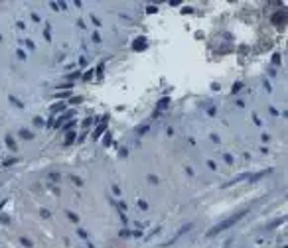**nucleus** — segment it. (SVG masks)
Wrapping results in <instances>:
<instances>
[{
    "instance_id": "obj_6",
    "label": "nucleus",
    "mask_w": 288,
    "mask_h": 248,
    "mask_svg": "<svg viewBox=\"0 0 288 248\" xmlns=\"http://www.w3.org/2000/svg\"><path fill=\"white\" fill-rule=\"evenodd\" d=\"M6 144H8V148H12V150H14V148H16V144H14V140H12L10 136H8V138H6Z\"/></svg>"
},
{
    "instance_id": "obj_3",
    "label": "nucleus",
    "mask_w": 288,
    "mask_h": 248,
    "mask_svg": "<svg viewBox=\"0 0 288 248\" xmlns=\"http://www.w3.org/2000/svg\"><path fill=\"white\" fill-rule=\"evenodd\" d=\"M132 47L136 49V51H138V49H144V47H146V40H144V37H138V40H136V44H134Z\"/></svg>"
},
{
    "instance_id": "obj_11",
    "label": "nucleus",
    "mask_w": 288,
    "mask_h": 248,
    "mask_svg": "<svg viewBox=\"0 0 288 248\" xmlns=\"http://www.w3.org/2000/svg\"><path fill=\"white\" fill-rule=\"evenodd\" d=\"M207 166H209L211 169H217V166H215V161H207Z\"/></svg>"
},
{
    "instance_id": "obj_8",
    "label": "nucleus",
    "mask_w": 288,
    "mask_h": 248,
    "mask_svg": "<svg viewBox=\"0 0 288 248\" xmlns=\"http://www.w3.org/2000/svg\"><path fill=\"white\" fill-rule=\"evenodd\" d=\"M241 87H243L241 83H235V85H233V93H239V91H241Z\"/></svg>"
},
{
    "instance_id": "obj_5",
    "label": "nucleus",
    "mask_w": 288,
    "mask_h": 248,
    "mask_svg": "<svg viewBox=\"0 0 288 248\" xmlns=\"http://www.w3.org/2000/svg\"><path fill=\"white\" fill-rule=\"evenodd\" d=\"M20 134H22V138H26V140H32L34 138L32 132H28V130H20Z\"/></svg>"
},
{
    "instance_id": "obj_4",
    "label": "nucleus",
    "mask_w": 288,
    "mask_h": 248,
    "mask_svg": "<svg viewBox=\"0 0 288 248\" xmlns=\"http://www.w3.org/2000/svg\"><path fill=\"white\" fill-rule=\"evenodd\" d=\"M263 175H266V171H261V173H255V175H249V181H256V179H261Z\"/></svg>"
},
{
    "instance_id": "obj_2",
    "label": "nucleus",
    "mask_w": 288,
    "mask_h": 248,
    "mask_svg": "<svg viewBox=\"0 0 288 248\" xmlns=\"http://www.w3.org/2000/svg\"><path fill=\"white\" fill-rule=\"evenodd\" d=\"M105 128H107V124H105V122H103V124H99V126H97V130L93 132V138L97 140V138H99V136L103 134V132H105Z\"/></svg>"
},
{
    "instance_id": "obj_10",
    "label": "nucleus",
    "mask_w": 288,
    "mask_h": 248,
    "mask_svg": "<svg viewBox=\"0 0 288 248\" xmlns=\"http://www.w3.org/2000/svg\"><path fill=\"white\" fill-rule=\"evenodd\" d=\"M57 110H63V104H57V106H53V112H57Z\"/></svg>"
},
{
    "instance_id": "obj_9",
    "label": "nucleus",
    "mask_w": 288,
    "mask_h": 248,
    "mask_svg": "<svg viewBox=\"0 0 288 248\" xmlns=\"http://www.w3.org/2000/svg\"><path fill=\"white\" fill-rule=\"evenodd\" d=\"M166 104H168V99H162L160 104H158V108H166Z\"/></svg>"
},
{
    "instance_id": "obj_7",
    "label": "nucleus",
    "mask_w": 288,
    "mask_h": 248,
    "mask_svg": "<svg viewBox=\"0 0 288 248\" xmlns=\"http://www.w3.org/2000/svg\"><path fill=\"white\" fill-rule=\"evenodd\" d=\"M73 132H69V134H67V138H65V144H71V142H73Z\"/></svg>"
},
{
    "instance_id": "obj_1",
    "label": "nucleus",
    "mask_w": 288,
    "mask_h": 248,
    "mask_svg": "<svg viewBox=\"0 0 288 248\" xmlns=\"http://www.w3.org/2000/svg\"><path fill=\"white\" fill-rule=\"evenodd\" d=\"M245 215H247V213L243 211V213H237V215H233V217H229V219H225L223 223H219V225H215L213 228H211L209 232H207V236H215V234H219V232H223V230H227L229 226H233L235 223H239Z\"/></svg>"
}]
</instances>
